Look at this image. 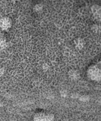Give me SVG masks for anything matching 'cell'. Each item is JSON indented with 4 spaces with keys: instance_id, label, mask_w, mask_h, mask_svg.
Wrapping results in <instances>:
<instances>
[{
    "instance_id": "cell-1",
    "label": "cell",
    "mask_w": 101,
    "mask_h": 121,
    "mask_svg": "<svg viewBox=\"0 0 101 121\" xmlns=\"http://www.w3.org/2000/svg\"><path fill=\"white\" fill-rule=\"evenodd\" d=\"M11 26V21L8 18L4 17L0 21V27L3 30H6Z\"/></svg>"
},
{
    "instance_id": "cell-2",
    "label": "cell",
    "mask_w": 101,
    "mask_h": 121,
    "mask_svg": "<svg viewBox=\"0 0 101 121\" xmlns=\"http://www.w3.org/2000/svg\"><path fill=\"white\" fill-rule=\"evenodd\" d=\"M89 73L92 76V79H94L97 78V77L100 78V71L97 68L93 67V69H91L89 71Z\"/></svg>"
},
{
    "instance_id": "cell-3",
    "label": "cell",
    "mask_w": 101,
    "mask_h": 121,
    "mask_svg": "<svg viewBox=\"0 0 101 121\" xmlns=\"http://www.w3.org/2000/svg\"><path fill=\"white\" fill-rule=\"evenodd\" d=\"M5 47V41L4 39L0 38V50L4 48Z\"/></svg>"
}]
</instances>
